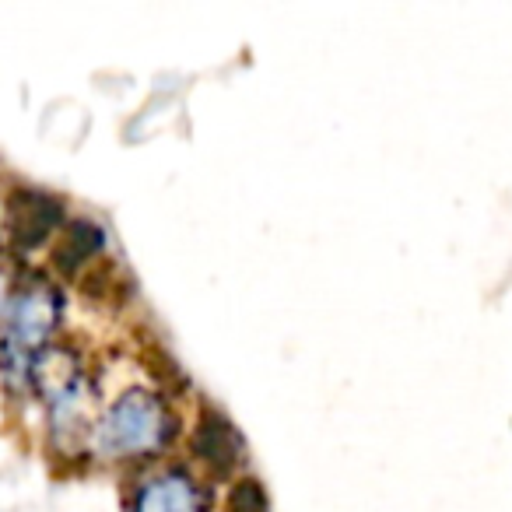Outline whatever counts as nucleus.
Returning <instances> with one entry per match:
<instances>
[{"label":"nucleus","instance_id":"f257e3e1","mask_svg":"<svg viewBox=\"0 0 512 512\" xmlns=\"http://www.w3.org/2000/svg\"><path fill=\"white\" fill-rule=\"evenodd\" d=\"M183 439V411L158 386H127L92 418L88 446L113 463L162 460Z\"/></svg>","mask_w":512,"mask_h":512},{"label":"nucleus","instance_id":"f03ea898","mask_svg":"<svg viewBox=\"0 0 512 512\" xmlns=\"http://www.w3.org/2000/svg\"><path fill=\"white\" fill-rule=\"evenodd\" d=\"M64 316L60 288L46 278H32L29 285L15 288L0 320V358L8 369L36 372V362L50 348L53 334Z\"/></svg>","mask_w":512,"mask_h":512},{"label":"nucleus","instance_id":"7ed1b4c3","mask_svg":"<svg viewBox=\"0 0 512 512\" xmlns=\"http://www.w3.org/2000/svg\"><path fill=\"white\" fill-rule=\"evenodd\" d=\"M186 449H190L193 467L207 481H232V477L246 474V439L218 404L204 400L197 407V418L186 432Z\"/></svg>","mask_w":512,"mask_h":512},{"label":"nucleus","instance_id":"20e7f679","mask_svg":"<svg viewBox=\"0 0 512 512\" xmlns=\"http://www.w3.org/2000/svg\"><path fill=\"white\" fill-rule=\"evenodd\" d=\"M214 488L190 463H158L134 484L127 512H211Z\"/></svg>","mask_w":512,"mask_h":512},{"label":"nucleus","instance_id":"39448f33","mask_svg":"<svg viewBox=\"0 0 512 512\" xmlns=\"http://www.w3.org/2000/svg\"><path fill=\"white\" fill-rule=\"evenodd\" d=\"M67 225V207L57 193L46 190H18L11 197L8 207V228L11 239H15L18 249H39L60 235V228Z\"/></svg>","mask_w":512,"mask_h":512},{"label":"nucleus","instance_id":"423d86ee","mask_svg":"<svg viewBox=\"0 0 512 512\" xmlns=\"http://www.w3.org/2000/svg\"><path fill=\"white\" fill-rule=\"evenodd\" d=\"M109 246L106 228L95 218H71L60 228V239L53 246V264L60 274H81L88 264H95Z\"/></svg>","mask_w":512,"mask_h":512},{"label":"nucleus","instance_id":"0eeeda50","mask_svg":"<svg viewBox=\"0 0 512 512\" xmlns=\"http://www.w3.org/2000/svg\"><path fill=\"white\" fill-rule=\"evenodd\" d=\"M221 505H225V512H271V495H267L260 477L239 474L228 481Z\"/></svg>","mask_w":512,"mask_h":512},{"label":"nucleus","instance_id":"6e6552de","mask_svg":"<svg viewBox=\"0 0 512 512\" xmlns=\"http://www.w3.org/2000/svg\"><path fill=\"white\" fill-rule=\"evenodd\" d=\"M11 271L4 267V260H0V320H4V309H8V299H11Z\"/></svg>","mask_w":512,"mask_h":512}]
</instances>
